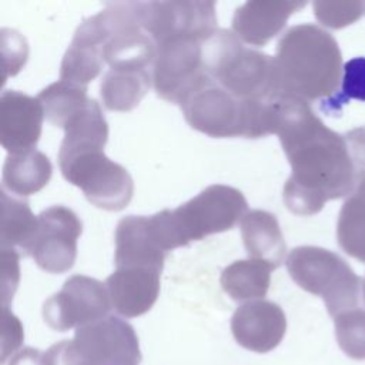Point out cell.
<instances>
[{"mask_svg":"<svg viewBox=\"0 0 365 365\" xmlns=\"http://www.w3.org/2000/svg\"><path fill=\"white\" fill-rule=\"evenodd\" d=\"M1 194V221H0V241L1 248L20 247L23 251L31 242L38 218L31 212L26 201H17L9 197L4 191Z\"/></svg>","mask_w":365,"mask_h":365,"instance_id":"24","label":"cell"},{"mask_svg":"<svg viewBox=\"0 0 365 365\" xmlns=\"http://www.w3.org/2000/svg\"><path fill=\"white\" fill-rule=\"evenodd\" d=\"M9 365H44V352L26 346L10 359Z\"/></svg>","mask_w":365,"mask_h":365,"instance_id":"33","label":"cell"},{"mask_svg":"<svg viewBox=\"0 0 365 365\" xmlns=\"http://www.w3.org/2000/svg\"><path fill=\"white\" fill-rule=\"evenodd\" d=\"M342 86L338 94L325 100L329 110L336 111L349 100L365 101V57H354L344 64ZM325 106L322 108H325Z\"/></svg>","mask_w":365,"mask_h":365,"instance_id":"27","label":"cell"},{"mask_svg":"<svg viewBox=\"0 0 365 365\" xmlns=\"http://www.w3.org/2000/svg\"><path fill=\"white\" fill-rule=\"evenodd\" d=\"M345 138L356 171H365V125L348 131Z\"/></svg>","mask_w":365,"mask_h":365,"instance_id":"32","label":"cell"},{"mask_svg":"<svg viewBox=\"0 0 365 365\" xmlns=\"http://www.w3.org/2000/svg\"><path fill=\"white\" fill-rule=\"evenodd\" d=\"M287 331L282 308L265 299L240 305L231 318V332L237 344L248 351L265 354L277 348Z\"/></svg>","mask_w":365,"mask_h":365,"instance_id":"13","label":"cell"},{"mask_svg":"<svg viewBox=\"0 0 365 365\" xmlns=\"http://www.w3.org/2000/svg\"><path fill=\"white\" fill-rule=\"evenodd\" d=\"M1 53H3V81L9 76H14L27 60V41L16 30H1Z\"/></svg>","mask_w":365,"mask_h":365,"instance_id":"29","label":"cell"},{"mask_svg":"<svg viewBox=\"0 0 365 365\" xmlns=\"http://www.w3.org/2000/svg\"><path fill=\"white\" fill-rule=\"evenodd\" d=\"M103 63L101 47L73 38L60 66V80L87 87L100 74Z\"/></svg>","mask_w":365,"mask_h":365,"instance_id":"25","label":"cell"},{"mask_svg":"<svg viewBox=\"0 0 365 365\" xmlns=\"http://www.w3.org/2000/svg\"><path fill=\"white\" fill-rule=\"evenodd\" d=\"M23 342V328L19 321L9 309V307H1V361L3 365L7 356L14 352Z\"/></svg>","mask_w":365,"mask_h":365,"instance_id":"31","label":"cell"},{"mask_svg":"<svg viewBox=\"0 0 365 365\" xmlns=\"http://www.w3.org/2000/svg\"><path fill=\"white\" fill-rule=\"evenodd\" d=\"M317 20L329 29H342L355 23L365 11L362 1H324L312 4Z\"/></svg>","mask_w":365,"mask_h":365,"instance_id":"28","label":"cell"},{"mask_svg":"<svg viewBox=\"0 0 365 365\" xmlns=\"http://www.w3.org/2000/svg\"><path fill=\"white\" fill-rule=\"evenodd\" d=\"M58 165L63 177L101 210L121 211L133 198L131 175L104 154V147L60 148Z\"/></svg>","mask_w":365,"mask_h":365,"instance_id":"8","label":"cell"},{"mask_svg":"<svg viewBox=\"0 0 365 365\" xmlns=\"http://www.w3.org/2000/svg\"><path fill=\"white\" fill-rule=\"evenodd\" d=\"M111 301L106 284L86 275H73L43 305L46 324L64 332L108 317Z\"/></svg>","mask_w":365,"mask_h":365,"instance_id":"10","label":"cell"},{"mask_svg":"<svg viewBox=\"0 0 365 365\" xmlns=\"http://www.w3.org/2000/svg\"><path fill=\"white\" fill-rule=\"evenodd\" d=\"M53 165L46 154L31 148L13 153L3 164V185L21 197L36 194L47 185Z\"/></svg>","mask_w":365,"mask_h":365,"instance_id":"19","label":"cell"},{"mask_svg":"<svg viewBox=\"0 0 365 365\" xmlns=\"http://www.w3.org/2000/svg\"><path fill=\"white\" fill-rule=\"evenodd\" d=\"M37 98L43 106L44 117L53 125L60 128H64L90 101L87 97V87L63 80L43 88Z\"/></svg>","mask_w":365,"mask_h":365,"instance_id":"23","label":"cell"},{"mask_svg":"<svg viewBox=\"0 0 365 365\" xmlns=\"http://www.w3.org/2000/svg\"><path fill=\"white\" fill-rule=\"evenodd\" d=\"M274 61L279 94L307 103L334 97L342 80V54L336 40L311 23L292 26L284 33Z\"/></svg>","mask_w":365,"mask_h":365,"instance_id":"2","label":"cell"},{"mask_svg":"<svg viewBox=\"0 0 365 365\" xmlns=\"http://www.w3.org/2000/svg\"><path fill=\"white\" fill-rule=\"evenodd\" d=\"M241 235L250 258L264 261L274 268L284 262L287 245L279 224L271 212L248 211L241 220Z\"/></svg>","mask_w":365,"mask_h":365,"instance_id":"18","label":"cell"},{"mask_svg":"<svg viewBox=\"0 0 365 365\" xmlns=\"http://www.w3.org/2000/svg\"><path fill=\"white\" fill-rule=\"evenodd\" d=\"M247 214V200L234 187L214 184L175 210L150 217L151 228L167 252L207 235L231 230Z\"/></svg>","mask_w":365,"mask_h":365,"instance_id":"3","label":"cell"},{"mask_svg":"<svg viewBox=\"0 0 365 365\" xmlns=\"http://www.w3.org/2000/svg\"><path fill=\"white\" fill-rule=\"evenodd\" d=\"M140 361L134 328L114 315L77 328L73 339L44 352V365H138Z\"/></svg>","mask_w":365,"mask_h":365,"instance_id":"6","label":"cell"},{"mask_svg":"<svg viewBox=\"0 0 365 365\" xmlns=\"http://www.w3.org/2000/svg\"><path fill=\"white\" fill-rule=\"evenodd\" d=\"M272 265L259 259L234 261L221 274V287L234 301H258L267 295Z\"/></svg>","mask_w":365,"mask_h":365,"instance_id":"21","label":"cell"},{"mask_svg":"<svg viewBox=\"0 0 365 365\" xmlns=\"http://www.w3.org/2000/svg\"><path fill=\"white\" fill-rule=\"evenodd\" d=\"M165 251L160 245L150 217L128 215L120 220L115 228V268L118 267H164Z\"/></svg>","mask_w":365,"mask_h":365,"instance_id":"17","label":"cell"},{"mask_svg":"<svg viewBox=\"0 0 365 365\" xmlns=\"http://www.w3.org/2000/svg\"><path fill=\"white\" fill-rule=\"evenodd\" d=\"M36 234L24 250L34 262L51 274L68 271L77 257V240L81 234V221L77 214L64 207L53 205L38 215Z\"/></svg>","mask_w":365,"mask_h":365,"instance_id":"12","label":"cell"},{"mask_svg":"<svg viewBox=\"0 0 365 365\" xmlns=\"http://www.w3.org/2000/svg\"><path fill=\"white\" fill-rule=\"evenodd\" d=\"M151 83L148 70L110 68L100 86L103 104L113 111H130L140 104Z\"/></svg>","mask_w":365,"mask_h":365,"instance_id":"22","label":"cell"},{"mask_svg":"<svg viewBox=\"0 0 365 365\" xmlns=\"http://www.w3.org/2000/svg\"><path fill=\"white\" fill-rule=\"evenodd\" d=\"M185 121L210 137L259 138L274 134L272 100H242L208 81L180 104Z\"/></svg>","mask_w":365,"mask_h":365,"instance_id":"4","label":"cell"},{"mask_svg":"<svg viewBox=\"0 0 365 365\" xmlns=\"http://www.w3.org/2000/svg\"><path fill=\"white\" fill-rule=\"evenodd\" d=\"M305 4L307 1H247L235 9L232 31L248 44L264 46L284 29L289 16Z\"/></svg>","mask_w":365,"mask_h":365,"instance_id":"16","label":"cell"},{"mask_svg":"<svg viewBox=\"0 0 365 365\" xmlns=\"http://www.w3.org/2000/svg\"><path fill=\"white\" fill-rule=\"evenodd\" d=\"M362 291H364V301H365V279H364V288H362Z\"/></svg>","mask_w":365,"mask_h":365,"instance_id":"34","label":"cell"},{"mask_svg":"<svg viewBox=\"0 0 365 365\" xmlns=\"http://www.w3.org/2000/svg\"><path fill=\"white\" fill-rule=\"evenodd\" d=\"M44 110L38 98L6 90L0 100V140L9 154L31 150L41 134Z\"/></svg>","mask_w":365,"mask_h":365,"instance_id":"14","label":"cell"},{"mask_svg":"<svg viewBox=\"0 0 365 365\" xmlns=\"http://www.w3.org/2000/svg\"><path fill=\"white\" fill-rule=\"evenodd\" d=\"M339 348L352 359H365V309L352 308L334 318Z\"/></svg>","mask_w":365,"mask_h":365,"instance_id":"26","label":"cell"},{"mask_svg":"<svg viewBox=\"0 0 365 365\" xmlns=\"http://www.w3.org/2000/svg\"><path fill=\"white\" fill-rule=\"evenodd\" d=\"M336 240L345 254L365 262V171H356L354 191L339 210Z\"/></svg>","mask_w":365,"mask_h":365,"instance_id":"20","label":"cell"},{"mask_svg":"<svg viewBox=\"0 0 365 365\" xmlns=\"http://www.w3.org/2000/svg\"><path fill=\"white\" fill-rule=\"evenodd\" d=\"M285 264L297 285L324 299L332 318L356 308L361 278L338 254L321 247L302 245L288 254Z\"/></svg>","mask_w":365,"mask_h":365,"instance_id":"7","label":"cell"},{"mask_svg":"<svg viewBox=\"0 0 365 365\" xmlns=\"http://www.w3.org/2000/svg\"><path fill=\"white\" fill-rule=\"evenodd\" d=\"M207 74L242 100H274L281 96L274 57L245 47L240 37L220 29L202 43Z\"/></svg>","mask_w":365,"mask_h":365,"instance_id":"5","label":"cell"},{"mask_svg":"<svg viewBox=\"0 0 365 365\" xmlns=\"http://www.w3.org/2000/svg\"><path fill=\"white\" fill-rule=\"evenodd\" d=\"M274 134L279 137L291 165L284 202L297 215H314L327 201L354 191L356 167L346 138L328 128L309 103L278 96L272 100Z\"/></svg>","mask_w":365,"mask_h":365,"instance_id":"1","label":"cell"},{"mask_svg":"<svg viewBox=\"0 0 365 365\" xmlns=\"http://www.w3.org/2000/svg\"><path fill=\"white\" fill-rule=\"evenodd\" d=\"M161 269L150 267H118L106 279L111 307L125 318L141 317L160 294Z\"/></svg>","mask_w":365,"mask_h":365,"instance_id":"15","label":"cell"},{"mask_svg":"<svg viewBox=\"0 0 365 365\" xmlns=\"http://www.w3.org/2000/svg\"><path fill=\"white\" fill-rule=\"evenodd\" d=\"M143 29L155 44L175 37H194L205 41L217 31L214 1L171 0L140 3Z\"/></svg>","mask_w":365,"mask_h":365,"instance_id":"11","label":"cell"},{"mask_svg":"<svg viewBox=\"0 0 365 365\" xmlns=\"http://www.w3.org/2000/svg\"><path fill=\"white\" fill-rule=\"evenodd\" d=\"M19 278V252L14 248H1V307L11 301Z\"/></svg>","mask_w":365,"mask_h":365,"instance_id":"30","label":"cell"},{"mask_svg":"<svg viewBox=\"0 0 365 365\" xmlns=\"http://www.w3.org/2000/svg\"><path fill=\"white\" fill-rule=\"evenodd\" d=\"M202 43L194 37H175L157 44L153 86L165 101L181 104L212 78L202 60Z\"/></svg>","mask_w":365,"mask_h":365,"instance_id":"9","label":"cell"}]
</instances>
